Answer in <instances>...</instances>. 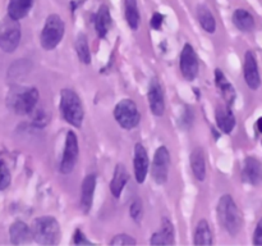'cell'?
I'll return each mask as SVG.
<instances>
[{"label":"cell","mask_w":262,"mask_h":246,"mask_svg":"<svg viewBox=\"0 0 262 246\" xmlns=\"http://www.w3.org/2000/svg\"><path fill=\"white\" fill-rule=\"evenodd\" d=\"M194 245H212V232L206 219H201L194 231Z\"/></svg>","instance_id":"cell-24"},{"label":"cell","mask_w":262,"mask_h":246,"mask_svg":"<svg viewBox=\"0 0 262 246\" xmlns=\"http://www.w3.org/2000/svg\"><path fill=\"white\" fill-rule=\"evenodd\" d=\"M163 20H164V15L160 14V13H155L150 20L151 27H152L154 30H159V28L161 27V25H163Z\"/></svg>","instance_id":"cell-34"},{"label":"cell","mask_w":262,"mask_h":246,"mask_svg":"<svg viewBox=\"0 0 262 246\" xmlns=\"http://www.w3.org/2000/svg\"><path fill=\"white\" fill-rule=\"evenodd\" d=\"M243 73H245L246 84L251 90H257L261 86V76L260 71H258L257 59L251 50H248L245 55Z\"/></svg>","instance_id":"cell-11"},{"label":"cell","mask_w":262,"mask_h":246,"mask_svg":"<svg viewBox=\"0 0 262 246\" xmlns=\"http://www.w3.org/2000/svg\"><path fill=\"white\" fill-rule=\"evenodd\" d=\"M256 126H257V130L262 133V117L258 118L257 122H256Z\"/></svg>","instance_id":"cell-35"},{"label":"cell","mask_w":262,"mask_h":246,"mask_svg":"<svg viewBox=\"0 0 262 246\" xmlns=\"http://www.w3.org/2000/svg\"><path fill=\"white\" fill-rule=\"evenodd\" d=\"M148 167H150V161H148L147 151L142 144L137 142L135 146V176L138 183L145 182Z\"/></svg>","instance_id":"cell-13"},{"label":"cell","mask_w":262,"mask_h":246,"mask_svg":"<svg viewBox=\"0 0 262 246\" xmlns=\"http://www.w3.org/2000/svg\"><path fill=\"white\" fill-rule=\"evenodd\" d=\"M32 238L40 245H56L60 241V225L54 217L36 218L31 227Z\"/></svg>","instance_id":"cell-3"},{"label":"cell","mask_w":262,"mask_h":246,"mask_svg":"<svg viewBox=\"0 0 262 246\" xmlns=\"http://www.w3.org/2000/svg\"><path fill=\"white\" fill-rule=\"evenodd\" d=\"M115 120L125 130H133L140 123L141 114L137 109V105L133 100L123 99L117 104L114 109Z\"/></svg>","instance_id":"cell-7"},{"label":"cell","mask_w":262,"mask_h":246,"mask_svg":"<svg viewBox=\"0 0 262 246\" xmlns=\"http://www.w3.org/2000/svg\"><path fill=\"white\" fill-rule=\"evenodd\" d=\"M60 110L64 119L74 127H81L83 122L84 110L81 99L76 91L71 89H63L60 92Z\"/></svg>","instance_id":"cell-4"},{"label":"cell","mask_w":262,"mask_h":246,"mask_svg":"<svg viewBox=\"0 0 262 246\" xmlns=\"http://www.w3.org/2000/svg\"><path fill=\"white\" fill-rule=\"evenodd\" d=\"M243 181L251 184H258L262 179V166L253 156H248L245 160L242 171Z\"/></svg>","instance_id":"cell-14"},{"label":"cell","mask_w":262,"mask_h":246,"mask_svg":"<svg viewBox=\"0 0 262 246\" xmlns=\"http://www.w3.org/2000/svg\"><path fill=\"white\" fill-rule=\"evenodd\" d=\"M125 19H127L128 26L136 31L140 26V12H138L137 0H125Z\"/></svg>","instance_id":"cell-27"},{"label":"cell","mask_w":262,"mask_h":246,"mask_svg":"<svg viewBox=\"0 0 262 246\" xmlns=\"http://www.w3.org/2000/svg\"><path fill=\"white\" fill-rule=\"evenodd\" d=\"M112 245H136V240L132 236L127 235V233H120L117 235L112 241H110Z\"/></svg>","instance_id":"cell-31"},{"label":"cell","mask_w":262,"mask_h":246,"mask_svg":"<svg viewBox=\"0 0 262 246\" xmlns=\"http://www.w3.org/2000/svg\"><path fill=\"white\" fill-rule=\"evenodd\" d=\"M20 41L19 22L8 15L0 25V49L5 53H13Z\"/></svg>","instance_id":"cell-6"},{"label":"cell","mask_w":262,"mask_h":246,"mask_svg":"<svg viewBox=\"0 0 262 246\" xmlns=\"http://www.w3.org/2000/svg\"><path fill=\"white\" fill-rule=\"evenodd\" d=\"M197 17H199L200 25H201V27L206 32H215V30H216V22H215V18L212 15L211 10L206 5H199V8H197Z\"/></svg>","instance_id":"cell-25"},{"label":"cell","mask_w":262,"mask_h":246,"mask_svg":"<svg viewBox=\"0 0 262 246\" xmlns=\"http://www.w3.org/2000/svg\"><path fill=\"white\" fill-rule=\"evenodd\" d=\"M253 243L257 246H262V218L258 220L255 232H253Z\"/></svg>","instance_id":"cell-32"},{"label":"cell","mask_w":262,"mask_h":246,"mask_svg":"<svg viewBox=\"0 0 262 246\" xmlns=\"http://www.w3.org/2000/svg\"><path fill=\"white\" fill-rule=\"evenodd\" d=\"M40 95L35 87H15L9 92L7 104L15 114H31L38 104Z\"/></svg>","instance_id":"cell-2"},{"label":"cell","mask_w":262,"mask_h":246,"mask_svg":"<svg viewBox=\"0 0 262 246\" xmlns=\"http://www.w3.org/2000/svg\"><path fill=\"white\" fill-rule=\"evenodd\" d=\"M169 169H170V154L165 146H160L156 150L152 166H151V174H152L154 181L158 184L166 183Z\"/></svg>","instance_id":"cell-8"},{"label":"cell","mask_w":262,"mask_h":246,"mask_svg":"<svg viewBox=\"0 0 262 246\" xmlns=\"http://www.w3.org/2000/svg\"><path fill=\"white\" fill-rule=\"evenodd\" d=\"M191 168L193 172V176L199 181H205L206 178V160H205V153L201 148H196L192 150L191 156Z\"/></svg>","instance_id":"cell-19"},{"label":"cell","mask_w":262,"mask_h":246,"mask_svg":"<svg viewBox=\"0 0 262 246\" xmlns=\"http://www.w3.org/2000/svg\"><path fill=\"white\" fill-rule=\"evenodd\" d=\"M33 5V0H9L8 15L15 20L25 18L30 13Z\"/></svg>","instance_id":"cell-22"},{"label":"cell","mask_w":262,"mask_h":246,"mask_svg":"<svg viewBox=\"0 0 262 246\" xmlns=\"http://www.w3.org/2000/svg\"><path fill=\"white\" fill-rule=\"evenodd\" d=\"M76 51L77 56L83 64L91 63V53H90L89 41L84 33H79L76 38Z\"/></svg>","instance_id":"cell-28"},{"label":"cell","mask_w":262,"mask_h":246,"mask_svg":"<svg viewBox=\"0 0 262 246\" xmlns=\"http://www.w3.org/2000/svg\"><path fill=\"white\" fill-rule=\"evenodd\" d=\"M129 214L136 223H141L143 217V207L142 201L140 199L133 200V202L129 207Z\"/></svg>","instance_id":"cell-29"},{"label":"cell","mask_w":262,"mask_h":246,"mask_svg":"<svg viewBox=\"0 0 262 246\" xmlns=\"http://www.w3.org/2000/svg\"><path fill=\"white\" fill-rule=\"evenodd\" d=\"M9 232H10V240H12V242L15 243V245L27 243L30 242L31 238H32L31 228L28 227L25 222H20V220L13 223Z\"/></svg>","instance_id":"cell-20"},{"label":"cell","mask_w":262,"mask_h":246,"mask_svg":"<svg viewBox=\"0 0 262 246\" xmlns=\"http://www.w3.org/2000/svg\"><path fill=\"white\" fill-rule=\"evenodd\" d=\"M148 104H150V109L154 115L160 117L165 112V99H164L163 87H161L160 82L158 78H152L150 81V86H148Z\"/></svg>","instance_id":"cell-12"},{"label":"cell","mask_w":262,"mask_h":246,"mask_svg":"<svg viewBox=\"0 0 262 246\" xmlns=\"http://www.w3.org/2000/svg\"><path fill=\"white\" fill-rule=\"evenodd\" d=\"M74 243L76 245H92V242L90 240H87L86 236L82 233L81 230H77L76 233H74Z\"/></svg>","instance_id":"cell-33"},{"label":"cell","mask_w":262,"mask_h":246,"mask_svg":"<svg viewBox=\"0 0 262 246\" xmlns=\"http://www.w3.org/2000/svg\"><path fill=\"white\" fill-rule=\"evenodd\" d=\"M128 179H129V174H128L127 168L122 163L117 164L114 176H113L112 182H110V191L114 195V197H119L122 195L123 189L127 184Z\"/></svg>","instance_id":"cell-17"},{"label":"cell","mask_w":262,"mask_h":246,"mask_svg":"<svg viewBox=\"0 0 262 246\" xmlns=\"http://www.w3.org/2000/svg\"><path fill=\"white\" fill-rule=\"evenodd\" d=\"M110 25H112V15H110L109 8L106 5H101L95 17V28L99 37L102 38L107 35Z\"/></svg>","instance_id":"cell-21"},{"label":"cell","mask_w":262,"mask_h":246,"mask_svg":"<svg viewBox=\"0 0 262 246\" xmlns=\"http://www.w3.org/2000/svg\"><path fill=\"white\" fill-rule=\"evenodd\" d=\"M78 140L73 131H69L66 137V146H64L63 158L60 163V172L63 174H69L76 167L78 160Z\"/></svg>","instance_id":"cell-9"},{"label":"cell","mask_w":262,"mask_h":246,"mask_svg":"<svg viewBox=\"0 0 262 246\" xmlns=\"http://www.w3.org/2000/svg\"><path fill=\"white\" fill-rule=\"evenodd\" d=\"M233 23L242 32H250L255 28V18L246 9H237L233 13Z\"/></svg>","instance_id":"cell-23"},{"label":"cell","mask_w":262,"mask_h":246,"mask_svg":"<svg viewBox=\"0 0 262 246\" xmlns=\"http://www.w3.org/2000/svg\"><path fill=\"white\" fill-rule=\"evenodd\" d=\"M151 245H171L174 243V227L168 218H163L161 227L152 235L150 240Z\"/></svg>","instance_id":"cell-16"},{"label":"cell","mask_w":262,"mask_h":246,"mask_svg":"<svg viewBox=\"0 0 262 246\" xmlns=\"http://www.w3.org/2000/svg\"><path fill=\"white\" fill-rule=\"evenodd\" d=\"M216 123L220 131L224 133H230L235 127V117L232 109L225 105H220L216 109Z\"/></svg>","instance_id":"cell-18"},{"label":"cell","mask_w":262,"mask_h":246,"mask_svg":"<svg viewBox=\"0 0 262 246\" xmlns=\"http://www.w3.org/2000/svg\"><path fill=\"white\" fill-rule=\"evenodd\" d=\"M95 189H96V176L89 174L84 177L82 182V195H81V208L83 213H89L94 202Z\"/></svg>","instance_id":"cell-15"},{"label":"cell","mask_w":262,"mask_h":246,"mask_svg":"<svg viewBox=\"0 0 262 246\" xmlns=\"http://www.w3.org/2000/svg\"><path fill=\"white\" fill-rule=\"evenodd\" d=\"M217 219L220 225L229 235L235 236L241 232L243 227V217L239 208L235 204L234 199L229 194L220 197L217 202Z\"/></svg>","instance_id":"cell-1"},{"label":"cell","mask_w":262,"mask_h":246,"mask_svg":"<svg viewBox=\"0 0 262 246\" xmlns=\"http://www.w3.org/2000/svg\"><path fill=\"white\" fill-rule=\"evenodd\" d=\"M215 81H216L217 87L222 90L223 96L227 100V102L232 104L235 99V90L234 87L230 85V82L228 81L227 77L224 76V73H223L220 69H216V71H215Z\"/></svg>","instance_id":"cell-26"},{"label":"cell","mask_w":262,"mask_h":246,"mask_svg":"<svg viewBox=\"0 0 262 246\" xmlns=\"http://www.w3.org/2000/svg\"><path fill=\"white\" fill-rule=\"evenodd\" d=\"M10 184V172L4 161L0 160V191L7 189Z\"/></svg>","instance_id":"cell-30"},{"label":"cell","mask_w":262,"mask_h":246,"mask_svg":"<svg viewBox=\"0 0 262 246\" xmlns=\"http://www.w3.org/2000/svg\"><path fill=\"white\" fill-rule=\"evenodd\" d=\"M64 22L58 14H50L46 18L45 26L41 32V45L45 50H53L60 44L64 36Z\"/></svg>","instance_id":"cell-5"},{"label":"cell","mask_w":262,"mask_h":246,"mask_svg":"<svg viewBox=\"0 0 262 246\" xmlns=\"http://www.w3.org/2000/svg\"><path fill=\"white\" fill-rule=\"evenodd\" d=\"M179 67H181V72L183 77L188 81L196 78L199 74V58L189 44H186L181 53V60H179Z\"/></svg>","instance_id":"cell-10"}]
</instances>
